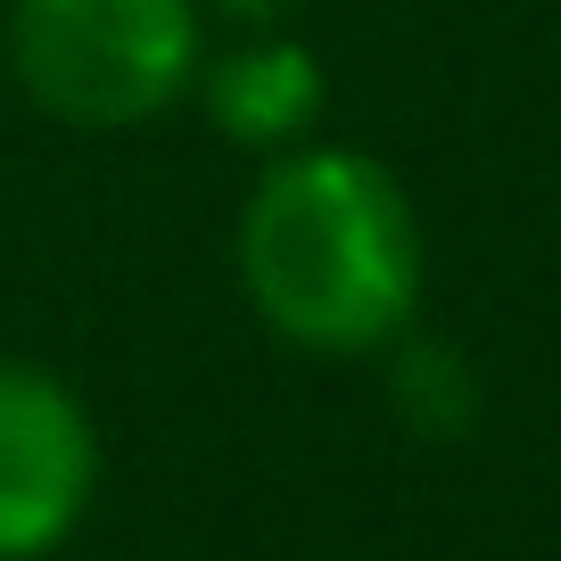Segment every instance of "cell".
I'll return each instance as SVG.
<instances>
[{
	"label": "cell",
	"mask_w": 561,
	"mask_h": 561,
	"mask_svg": "<svg viewBox=\"0 0 561 561\" xmlns=\"http://www.w3.org/2000/svg\"><path fill=\"white\" fill-rule=\"evenodd\" d=\"M248 306L289 347L380 355L413 331L421 224L404 182L364 149H298L248 191L240 215Z\"/></svg>",
	"instance_id": "6da1fadb"
},
{
	"label": "cell",
	"mask_w": 561,
	"mask_h": 561,
	"mask_svg": "<svg viewBox=\"0 0 561 561\" xmlns=\"http://www.w3.org/2000/svg\"><path fill=\"white\" fill-rule=\"evenodd\" d=\"M9 67L58 124H149L198 83V0H18Z\"/></svg>",
	"instance_id": "7a4b0ae2"
},
{
	"label": "cell",
	"mask_w": 561,
	"mask_h": 561,
	"mask_svg": "<svg viewBox=\"0 0 561 561\" xmlns=\"http://www.w3.org/2000/svg\"><path fill=\"white\" fill-rule=\"evenodd\" d=\"M100 479V438L75 388L0 355V561H42L75 537Z\"/></svg>",
	"instance_id": "3957f363"
},
{
	"label": "cell",
	"mask_w": 561,
	"mask_h": 561,
	"mask_svg": "<svg viewBox=\"0 0 561 561\" xmlns=\"http://www.w3.org/2000/svg\"><path fill=\"white\" fill-rule=\"evenodd\" d=\"M207 116L240 149H289L322 116V58L306 42H240L207 67Z\"/></svg>",
	"instance_id": "277c9868"
},
{
	"label": "cell",
	"mask_w": 561,
	"mask_h": 561,
	"mask_svg": "<svg viewBox=\"0 0 561 561\" xmlns=\"http://www.w3.org/2000/svg\"><path fill=\"white\" fill-rule=\"evenodd\" d=\"M388 397L421 438H462L479 421V380L446 339H413V331L388 339Z\"/></svg>",
	"instance_id": "5b68a950"
},
{
	"label": "cell",
	"mask_w": 561,
	"mask_h": 561,
	"mask_svg": "<svg viewBox=\"0 0 561 561\" xmlns=\"http://www.w3.org/2000/svg\"><path fill=\"white\" fill-rule=\"evenodd\" d=\"M215 9H224L231 25H273L280 9H289V0H215Z\"/></svg>",
	"instance_id": "8992f818"
}]
</instances>
